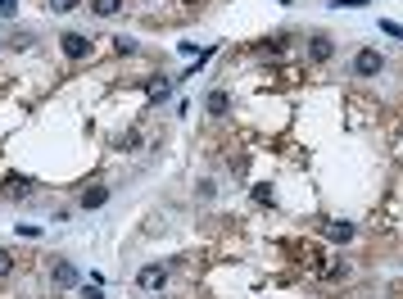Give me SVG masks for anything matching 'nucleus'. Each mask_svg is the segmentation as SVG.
I'll list each match as a JSON object with an SVG mask.
<instances>
[{
  "label": "nucleus",
  "instance_id": "obj_1",
  "mask_svg": "<svg viewBox=\"0 0 403 299\" xmlns=\"http://www.w3.org/2000/svg\"><path fill=\"white\" fill-rule=\"evenodd\" d=\"M386 73V55L381 50H358V60H353V77H381Z\"/></svg>",
  "mask_w": 403,
  "mask_h": 299
},
{
  "label": "nucleus",
  "instance_id": "obj_2",
  "mask_svg": "<svg viewBox=\"0 0 403 299\" xmlns=\"http://www.w3.org/2000/svg\"><path fill=\"white\" fill-rule=\"evenodd\" d=\"M59 46H64V55H69V60H86V55L95 50V46L86 41L82 32H64V36H59Z\"/></svg>",
  "mask_w": 403,
  "mask_h": 299
},
{
  "label": "nucleus",
  "instance_id": "obj_3",
  "mask_svg": "<svg viewBox=\"0 0 403 299\" xmlns=\"http://www.w3.org/2000/svg\"><path fill=\"white\" fill-rule=\"evenodd\" d=\"M163 281H168V267H163V263H150V267H141V277H136V286H141V291H159Z\"/></svg>",
  "mask_w": 403,
  "mask_h": 299
},
{
  "label": "nucleus",
  "instance_id": "obj_4",
  "mask_svg": "<svg viewBox=\"0 0 403 299\" xmlns=\"http://www.w3.org/2000/svg\"><path fill=\"white\" fill-rule=\"evenodd\" d=\"M331 55H335L331 36H326V32H318V36H313V41H309V60H313V64H326V60H331Z\"/></svg>",
  "mask_w": 403,
  "mask_h": 299
},
{
  "label": "nucleus",
  "instance_id": "obj_5",
  "mask_svg": "<svg viewBox=\"0 0 403 299\" xmlns=\"http://www.w3.org/2000/svg\"><path fill=\"white\" fill-rule=\"evenodd\" d=\"M204 109L213 113V118H222V113L232 109V95H227V91H208V95H204Z\"/></svg>",
  "mask_w": 403,
  "mask_h": 299
},
{
  "label": "nucleus",
  "instance_id": "obj_6",
  "mask_svg": "<svg viewBox=\"0 0 403 299\" xmlns=\"http://www.w3.org/2000/svg\"><path fill=\"white\" fill-rule=\"evenodd\" d=\"M18 195H32V181L27 177H9L5 181V200H18Z\"/></svg>",
  "mask_w": 403,
  "mask_h": 299
},
{
  "label": "nucleus",
  "instance_id": "obj_7",
  "mask_svg": "<svg viewBox=\"0 0 403 299\" xmlns=\"http://www.w3.org/2000/svg\"><path fill=\"white\" fill-rule=\"evenodd\" d=\"M313 272H318L322 281H340V277L349 272V267H344V263H313Z\"/></svg>",
  "mask_w": 403,
  "mask_h": 299
},
{
  "label": "nucleus",
  "instance_id": "obj_8",
  "mask_svg": "<svg viewBox=\"0 0 403 299\" xmlns=\"http://www.w3.org/2000/svg\"><path fill=\"white\" fill-rule=\"evenodd\" d=\"M150 104H159V100H168V77H150Z\"/></svg>",
  "mask_w": 403,
  "mask_h": 299
},
{
  "label": "nucleus",
  "instance_id": "obj_9",
  "mask_svg": "<svg viewBox=\"0 0 403 299\" xmlns=\"http://www.w3.org/2000/svg\"><path fill=\"white\" fill-rule=\"evenodd\" d=\"M326 236L331 240H353V223H326Z\"/></svg>",
  "mask_w": 403,
  "mask_h": 299
},
{
  "label": "nucleus",
  "instance_id": "obj_10",
  "mask_svg": "<svg viewBox=\"0 0 403 299\" xmlns=\"http://www.w3.org/2000/svg\"><path fill=\"white\" fill-rule=\"evenodd\" d=\"M91 9H95L100 18H113V14L122 9V0H91Z\"/></svg>",
  "mask_w": 403,
  "mask_h": 299
},
{
  "label": "nucleus",
  "instance_id": "obj_11",
  "mask_svg": "<svg viewBox=\"0 0 403 299\" xmlns=\"http://www.w3.org/2000/svg\"><path fill=\"white\" fill-rule=\"evenodd\" d=\"M104 200H109V190H104V186H91V190L82 195V204H86V209H100Z\"/></svg>",
  "mask_w": 403,
  "mask_h": 299
},
{
  "label": "nucleus",
  "instance_id": "obj_12",
  "mask_svg": "<svg viewBox=\"0 0 403 299\" xmlns=\"http://www.w3.org/2000/svg\"><path fill=\"white\" fill-rule=\"evenodd\" d=\"M55 281H59V286H78V272H73L69 263H59V267H55Z\"/></svg>",
  "mask_w": 403,
  "mask_h": 299
},
{
  "label": "nucleus",
  "instance_id": "obj_13",
  "mask_svg": "<svg viewBox=\"0 0 403 299\" xmlns=\"http://www.w3.org/2000/svg\"><path fill=\"white\" fill-rule=\"evenodd\" d=\"M14 272V254H9V249H0V277H9Z\"/></svg>",
  "mask_w": 403,
  "mask_h": 299
},
{
  "label": "nucleus",
  "instance_id": "obj_14",
  "mask_svg": "<svg viewBox=\"0 0 403 299\" xmlns=\"http://www.w3.org/2000/svg\"><path fill=\"white\" fill-rule=\"evenodd\" d=\"M113 50H118V55H132V50H136V41H132V36H118V41H113Z\"/></svg>",
  "mask_w": 403,
  "mask_h": 299
},
{
  "label": "nucleus",
  "instance_id": "obj_15",
  "mask_svg": "<svg viewBox=\"0 0 403 299\" xmlns=\"http://www.w3.org/2000/svg\"><path fill=\"white\" fill-rule=\"evenodd\" d=\"M55 14H69V9H78V0H50Z\"/></svg>",
  "mask_w": 403,
  "mask_h": 299
},
{
  "label": "nucleus",
  "instance_id": "obj_16",
  "mask_svg": "<svg viewBox=\"0 0 403 299\" xmlns=\"http://www.w3.org/2000/svg\"><path fill=\"white\" fill-rule=\"evenodd\" d=\"M335 9H353V5H367V0H331Z\"/></svg>",
  "mask_w": 403,
  "mask_h": 299
},
{
  "label": "nucleus",
  "instance_id": "obj_17",
  "mask_svg": "<svg viewBox=\"0 0 403 299\" xmlns=\"http://www.w3.org/2000/svg\"><path fill=\"white\" fill-rule=\"evenodd\" d=\"M14 9H18V0H0V14H5V18L14 14Z\"/></svg>",
  "mask_w": 403,
  "mask_h": 299
},
{
  "label": "nucleus",
  "instance_id": "obj_18",
  "mask_svg": "<svg viewBox=\"0 0 403 299\" xmlns=\"http://www.w3.org/2000/svg\"><path fill=\"white\" fill-rule=\"evenodd\" d=\"M86 299H104V295H100V291H95V286H91V291H86Z\"/></svg>",
  "mask_w": 403,
  "mask_h": 299
},
{
  "label": "nucleus",
  "instance_id": "obj_19",
  "mask_svg": "<svg viewBox=\"0 0 403 299\" xmlns=\"http://www.w3.org/2000/svg\"><path fill=\"white\" fill-rule=\"evenodd\" d=\"M155 299H163V295H155Z\"/></svg>",
  "mask_w": 403,
  "mask_h": 299
}]
</instances>
